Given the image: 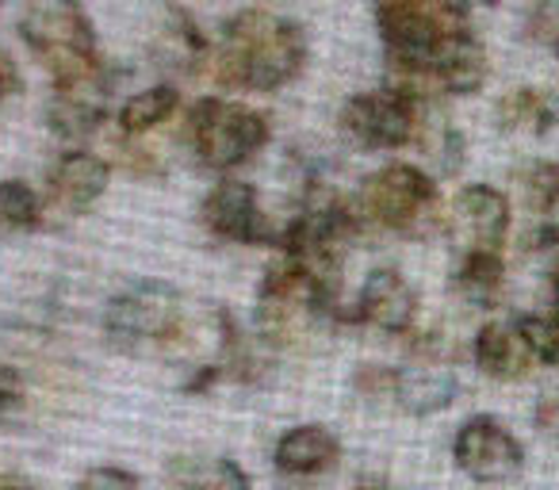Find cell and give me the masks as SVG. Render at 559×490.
<instances>
[{
  "instance_id": "8fae6325",
  "label": "cell",
  "mask_w": 559,
  "mask_h": 490,
  "mask_svg": "<svg viewBox=\"0 0 559 490\" xmlns=\"http://www.w3.org/2000/svg\"><path fill=\"white\" fill-rule=\"evenodd\" d=\"M452 230L467 250H502L510 234V200L495 184H464L452 200Z\"/></svg>"
},
{
  "instance_id": "7a4b0ae2",
  "label": "cell",
  "mask_w": 559,
  "mask_h": 490,
  "mask_svg": "<svg viewBox=\"0 0 559 490\" xmlns=\"http://www.w3.org/2000/svg\"><path fill=\"white\" fill-rule=\"evenodd\" d=\"M20 35L55 77V96L108 104L116 73L96 55L93 20L81 9V0H27Z\"/></svg>"
},
{
  "instance_id": "52a82bcc",
  "label": "cell",
  "mask_w": 559,
  "mask_h": 490,
  "mask_svg": "<svg viewBox=\"0 0 559 490\" xmlns=\"http://www.w3.org/2000/svg\"><path fill=\"white\" fill-rule=\"evenodd\" d=\"M429 104L399 85L357 93L342 108V131L365 150H403L426 134Z\"/></svg>"
},
{
  "instance_id": "7c38bea8",
  "label": "cell",
  "mask_w": 559,
  "mask_h": 490,
  "mask_svg": "<svg viewBox=\"0 0 559 490\" xmlns=\"http://www.w3.org/2000/svg\"><path fill=\"white\" fill-rule=\"evenodd\" d=\"M472 360L487 380L498 383L525 380L536 364L518 322H487V326H479V334L472 337Z\"/></svg>"
},
{
  "instance_id": "83f0119b",
  "label": "cell",
  "mask_w": 559,
  "mask_h": 490,
  "mask_svg": "<svg viewBox=\"0 0 559 490\" xmlns=\"http://www.w3.org/2000/svg\"><path fill=\"white\" fill-rule=\"evenodd\" d=\"M464 150H467L464 134H460L456 127H441V139H437V146H433V157H437V165H441L444 177H456L460 172Z\"/></svg>"
},
{
  "instance_id": "cb8c5ba5",
  "label": "cell",
  "mask_w": 559,
  "mask_h": 490,
  "mask_svg": "<svg viewBox=\"0 0 559 490\" xmlns=\"http://www.w3.org/2000/svg\"><path fill=\"white\" fill-rule=\"evenodd\" d=\"M518 330L525 337L536 364H559V311L551 314H518Z\"/></svg>"
},
{
  "instance_id": "ba28073f",
  "label": "cell",
  "mask_w": 559,
  "mask_h": 490,
  "mask_svg": "<svg viewBox=\"0 0 559 490\" xmlns=\"http://www.w3.org/2000/svg\"><path fill=\"white\" fill-rule=\"evenodd\" d=\"M452 459L475 482H510L525 467V444L495 414H475L452 437Z\"/></svg>"
},
{
  "instance_id": "5bb4252c",
  "label": "cell",
  "mask_w": 559,
  "mask_h": 490,
  "mask_svg": "<svg viewBox=\"0 0 559 490\" xmlns=\"http://www.w3.org/2000/svg\"><path fill=\"white\" fill-rule=\"evenodd\" d=\"M272 459L284 475H322L342 459V441L326 426H296L276 441Z\"/></svg>"
},
{
  "instance_id": "7402d4cb",
  "label": "cell",
  "mask_w": 559,
  "mask_h": 490,
  "mask_svg": "<svg viewBox=\"0 0 559 490\" xmlns=\"http://www.w3.org/2000/svg\"><path fill=\"white\" fill-rule=\"evenodd\" d=\"M43 223V203L24 180H0V226L9 230H35Z\"/></svg>"
},
{
  "instance_id": "ac0fdd59",
  "label": "cell",
  "mask_w": 559,
  "mask_h": 490,
  "mask_svg": "<svg viewBox=\"0 0 559 490\" xmlns=\"http://www.w3.org/2000/svg\"><path fill=\"white\" fill-rule=\"evenodd\" d=\"M180 108V93L173 85H157L146 93H134L131 100L119 108V131L127 139H142V134L157 131L162 123H169Z\"/></svg>"
},
{
  "instance_id": "f546056e",
  "label": "cell",
  "mask_w": 559,
  "mask_h": 490,
  "mask_svg": "<svg viewBox=\"0 0 559 490\" xmlns=\"http://www.w3.org/2000/svg\"><path fill=\"white\" fill-rule=\"evenodd\" d=\"M525 250H536V253L559 250V223L556 218H540V223L525 234Z\"/></svg>"
},
{
  "instance_id": "6da1fadb",
  "label": "cell",
  "mask_w": 559,
  "mask_h": 490,
  "mask_svg": "<svg viewBox=\"0 0 559 490\" xmlns=\"http://www.w3.org/2000/svg\"><path fill=\"white\" fill-rule=\"evenodd\" d=\"M304 65L307 35L296 20H284L264 9H246L234 12L223 24V39L211 47L200 73L218 88L276 93V88L292 85L304 73Z\"/></svg>"
},
{
  "instance_id": "836d02e7",
  "label": "cell",
  "mask_w": 559,
  "mask_h": 490,
  "mask_svg": "<svg viewBox=\"0 0 559 490\" xmlns=\"http://www.w3.org/2000/svg\"><path fill=\"white\" fill-rule=\"evenodd\" d=\"M467 4H483V9H495L498 0H467Z\"/></svg>"
},
{
  "instance_id": "d6986e66",
  "label": "cell",
  "mask_w": 559,
  "mask_h": 490,
  "mask_svg": "<svg viewBox=\"0 0 559 490\" xmlns=\"http://www.w3.org/2000/svg\"><path fill=\"white\" fill-rule=\"evenodd\" d=\"M513 184H518L521 200L533 215L551 218L559 207V162H548V157H533V162L518 165L513 172Z\"/></svg>"
},
{
  "instance_id": "9c48e42d",
  "label": "cell",
  "mask_w": 559,
  "mask_h": 490,
  "mask_svg": "<svg viewBox=\"0 0 559 490\" xmlns=\"http://www.w3.org/2000/svg\"><path fill=\"white\" fill-rule=\"evenodd\" d=\"M203 226L215 238L238 241V246H276L280 230L264 218L261 203H257V188L246 180H218L207 195H203Z\"/></svg>"
},
{
  "instance_id": "4dcf8cb0",
  "label": "cell",
  "mask_w": 559,
  "mask_h": 490,
  "mask_svg": "<svg viewBox=\"0 0 559 490\" xmlns=\"http://www.w3.org/2000/svg\"><path fill=\"white\" fill-rule=\"evenodd\" d=\"M12 93H20V73H16V65H12V58L0 55V104L9 100Z\"/></svg>"
},
{
  "instance_id": "f1b7e54d",
  "label": "cell",
  "mask_w": 559,
  "mask_h": 490,
  "mask_svg": "<svg viewBox=\"0 0 559 490\" xmlns=\"http://www.w3.org/2000/svg\"><path fill=\"white\" fill-rule=\"evenodd\" d=\"M533 426L540 429L544 437H551V441H559V391H556V395H544L540 403H536V410H533Z\"/></svg>"
},
{
  "instance_id": "44dd1931",
  "label": "cell",
  "mask_w": 559,
  "mask_h": 490,
  "mask_svg": "<svg viewBox=\"0 0 559 490\" xmlns=\"http://www.w3.org/2000/svg\"><path fill=\"white\" fill-rule=\"evenodd\" d=\"M104 116H108L104 104L73 100V96H55L47 108L50 131H58L62 139H85V134H93L104 123Z\"/></svg>"
},
{
  "instance_id": "2e32d148",
  "label": "cell",
  "mask_w": 559,
  "mask_h": 490,
  "mask_svg": "<svg viewBox=\"0 0 559 490\" xmlns=\"http://www.w3.org/2000/svg\"><path fill=\"white\" fill-rule=\"evenodd\" d=\"M498 131L548 134L559 127V88H510L495 104Z\"/></svg>"
},
{
  "instance_id": "5b68a950",
  "label": "cell",
  "mask_w": 559,
  "mask_h": 490,
  "mask_svg": "<svg viewBox=\"0 0 559 490\" xmlns=\"http://www.w3.org/2000/svg\"><path fill=\"white\" fill-rule=\"evenodd\" d=\"M185 334V299L162 280L119 291L104 311V337L123 352H180Z\"/></svg>"
},
{
  "instance_id": "9a60e30c",
  "label": "cell",
  "mask_w": 559,
  "mask_h": 490,
  "mask_svg": "<svg viewBox=\"0 0 559 490\" xmlns=\"http://www.w3.org/2000/svg\"><path fill=\"white\" fill-rule=\"evenodd\" d=\"M460 380L452 375V368L444 364H414V368H399V398L395 406L406 414H437L456 398Z\"/></svg>"
},
{
  "instance_id": "484cf974",
  "label": "cell",
  "mask_w": 559,
  "mask_h": 490,
  "mask_svg": "<svg viewBox=\"0 0 559 490\" xmlns=\"http://www.w3.org/2000/svg\"><path fill=\"white\" fill-rule=\"evenodd\" d=\"M525 39L559 58V0H533L525 16Z\"/></svg>"
},
{
  "instance_id": "30bf717a",
  "label": "cell",
  "mask_w": 559,
  "mask_h": 490,
  "mask_svg": "<svg viewBox=\"0 0 559 490\" xmlns=\"http://www.w3.org/2000/svg\"><path fill=\"white\" fill-rule=\"evenodd\" d=\"M414 319H418V291L411 288V280L399 268H376V273L365 276L357 307H353V322L403 337L414 330Z\"/></svg>"
},
{
  "instance_id": "8992f818",
  "label": "cell",
  "mask_w": 559,
  "mask_h": 490,
  "mask_svg": "<svg viewBox=\"0 0 559 490\" xmlns=\"http://www.w3.org/2000/svg\"><path fill=\"white\" fill-rule=\"evenodd\" d=\"M272 139V127L261 111L246 108V104L223 100V96H203L188 108L185 142L195 154L203 169L230 172L241 162L264 150Z\"/></svg>"
},
{
  "instance_id": "603a6c76",
  "label": "cell",
  "mask_w": 559,
  "mask_h": 490,
  "mask_svg": "<svg viewBox=\"0 0 559 490\" xmlns=\"http://www.w3.org/2000/svg\"><path fill=\"white\" fill-rule=\"evenodd\" d=\"M27 398H32L27 368L12 357H0V426H16L24 418Z\"/></svg>"
},
{
  "instance_id": "4316f807",
  "label": "cell",
  "mask_w": 559,
  "mask_h": 490,
  "mask_svg": "<svg viewBox=\"0 0 559 490\" xmlns=\"http://www.w3.org/2000/svg\"><path fill=\"white\" fill-rule=\"evenodd\" d=\"M78 490H142L127 467H93L78 479Z\"/></svg>"
},
{
  "instance_id": "ffe728a7",
  "label": "cell",
  "mask_w": 559,
  "mask_h": 490,
  "mask_svg": "<svg viewBox=\"0 0 559 490\" xmlns=\"http://www.w3.org/2000/svg\"><path fill=\"white\" fill-rule=\"evenodd\" d=\"M177 471V490H253L249 475L234 459H192Z\"/></svg>"
},
{
  "instance_id": "4fadbf2b",
  "label": "cell",
  "mask_w": 559,
  "mask_h": 490,
  "mask_svg": "<svg viewBox=\"0 0 559 490\" xmlns=\"http://www.w3.org/2000/svg\"><path fill=\"white\" fill-rule=\"evenodd\" d=\"M111 184V165L100 154H88V150H70L62 162L50 172V195L62 211L81 215L88 211Z\"/></svg>"
},
{
  "instance_id": "d4e9b609",
  "label": "cell",
  "mask_w": 559,
  "mask_h": 490,
  "mask_svg": "<svg viewBox=\"0 0 559 490\" xmlns=\"http://www.w3.org/2000/svg\"><path fill=\"white\" fill-rule=\"evenodd\" d=\"M353 391L372 406H395L399 398V368L391 364H360L353 372Z\"/></svg>"
},
{
  "instance_id": "3957f363",
  "label": "cell",
  "mask_w": 559,
  "mask_h": 490,
  "mask_svg": "<svg viewBox=\"0 0 559 490\" xmlns=\"http://www.w3.org/2000/svg\"><path fill=\"white\" fill-rule=\"evenodd\" d=\"M372 9L388 47L391 85L426 100L421 85L437 70V62L456 43L472 39V4L467 0H372Z\"/></svg>"
},
{
  "instance_id": "e0dca14e",
  "label": "cell",
  "mask_w": 559,
  "mask_h": 490,
  "mask_svg": "<svg viewBox=\"0 0 559 490\" xmlns=\"http://www.w3.org/2000/svg\"><path fill=\"white\" fill-rule=\"evenodd\" d=\"M506 265L498 250H467L452 273V291L472 307H490L502 296Z\"/></svg>"
},
{
  "instance_id": "277c9868",
  "label": "cell",
  "mask_w": 559,
  "mask_h": 490,
  "mask_svg": "<svg viewBox=\"0 0 559 490\" xmlns=\"http://www.w3.org/2000/svg\"><path fill=\"white\" fill-rule=\"evenodd\" d=\"M353 207L365 226H383V230L406 234V238H426L444 218L437 180L406 162H391L372 177H365Z\"/></svg>"
},
{
  "instance_id": "e575fe53",
  "label": "cell",
  "mask_w": 559,
  "mask_h": 490,
  "mask_svg": "<svg viewBox=\"0 0 559 490\" xmlns=\"http://www.w3.org/2000/svg\"><path fill=\"white\" fill-rule=\"evenodd\" d=\"M360 490H376V487H360Z\"/></svg>"
},
{
  "instance_id": "1f68e13d",
  "label": "cell",
  "mask_w": 559,
  "mask_h": 490,
  "mask_svg": "<svg viewBox=\"0 0 559 490\" xmlns=\"http://www.w3.org/2000/svg\"><path fill=\"white\" fill-rule=\"evenodd\" d=\"M548 291H551V307L559 311V258L551 261V268H548Z\"/></svg>"
},
{
  "instance_id": "d6a6232c",
  "label": "cell",
  "mask_w": 559,
  "mask_h": 490,
  "mask_svg": "<svg viewBox=\"0 0 559 490\" xmlns=\"http://www.w3.org/2000/svg\"><path fill=\"white\" fill-rule=\"evenodd\" d=\"M0 490H35V487H27V482H0Z\"/></svg>"
}]
</instances>
